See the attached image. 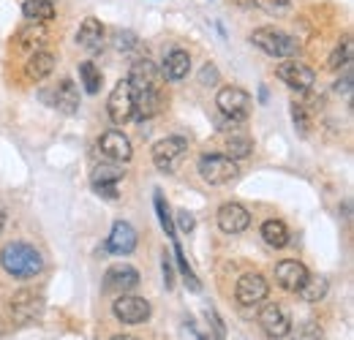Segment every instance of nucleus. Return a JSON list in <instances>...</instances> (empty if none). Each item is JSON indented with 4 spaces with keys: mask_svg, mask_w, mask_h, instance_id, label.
Returning a JSON list of instances; mask_svg holds the SVG:
<instances>
[{
    "mask_svg": "<svg viewBox=\"0 0 354 340\" xmlns=\"http://www.w3.org/2000/svg\"><path fill=\"white\" fill-rule=\"evenodd\" d=\"M0 267L14 278H36L44 270L41 254L28 243H8L0 251Z\"/></svg>",
    "mask_w": 354,
    "mask_h": 340,
    "instance_id": "obj_1",
    "label": "nucleus"
},
{
    "mask_svg": "<svg viewBox=\"0 0 354 340\" xmlns=\"http://www.w3.org/2000/svg\"><path fill=\"white\" fill-rule=\"evenodd\" d=\"M164 71L153 60H136L129 74V85L133 90V98L139 95H164Z\"/></svg>",
    "mask_w": 354,
    "mask_h": 340,
    "instance_id": "obj_2",
    "label": "nucleus"
},
{
    "mask_svg": "<svg viewBox=\"0 0 354 340\" xmlns=\"http://www.w3.org/2000/svg\"><path fill=\"white\" fill-rule=\"evenodd\" d=\"M251 41L257 44L265 55H270V57H295L297 49H300V44H297L295 36H289V33H283L278 28H259V30H254Z\"/></svg>",
    "mask_w": 354,
    "mask_h": 340,
    "instance_id": "obj_3",
    "label": "nucleus"
},
{
    "mask_svg": "<svg viewBox=\"0 0 354 340\" xmlns=\"http://www.w3.org/2000/svg\"><path fill=\"white\" fill-rule=\"evenodd\" d=\"M185 153H188V139L167 136V139L153 144V164L164 174H175L180 169V164H183V158H185Z\"/></svg>",
    "mask_w": 354,
    "mask_h": 340,
    "instance_id": "obj_4",
    "label": "nucleus"
},
{
    "mask_svg": "<svg viewBox=\"0 0 354 340\" xmlns=\"http://www.w3.org/2000/svg\"><path fill=\"white\" fill-rule=\"evenodd\" d=\"M216 106L223 117H229L232 123H243L248 115H251V95L243 90V87H221L218 95H216Z\"/></svg>",
    "mask_w": 354,
    "mask_h": 340,
    "instance_id": "obj_5",
    "label": "nucleus"
},
{
    "mask_svg": "<svg viewBox=\"0 0 354 340\" xmlns=\"http://www.w3.org/2000/svg\"><path fill=\"white\" fill-rule=\"evenodd\" d=\"M44 313V299L41 294H36L33 289H22L11 297V319L14 324L19 327H28V324H36Z\"/></svg>",
    "mask_w": 354,
    "mask_h": 340,
    "instance_id": "obj_6",
    "label": "nucleus"
},
{
    "mask_svg": "<svg viewBox=\"0 0 354 340\" xmlns=\"http://www.w3.org/2000/svg\"><path fill=\"white\" fill-rule=\"evenodd\" d=\"M199 174L205 182L210 185H226L232 182L240 171H237V164L229 158V155H202L199 158Z\"/></svg>",
    "mask_w": 354,
    "mask_h": 340,
    "instance_id": "obj_7",
    "label": "nucleus"
},
{
    "mask_svg": "<svg viewBox=\"0 0 354 340\" xmlns=\"http://www.w3.org/2000/svg\"><path fill=\"white\" fill-rule=\"evenodd\" d=\"M106 115L115 126H123L133 120V90L129 85V79H120L115 90L109 93V101H106Z\"/></svg>",
    "mask_w": 354,
    "mask_h": 340,
    "instance_id": "obj_8",
    "label": "nucleus"
},
{
    "mask_svg": "<svg viewBox=\"0 0 354 340\" xmlns=\"http://www.w3.org/2000/svg\"><path fill=\"white\" fill-rule=\"evenodd\" d=\"M123 177H126L123 167H118L115 161H106V164H98V167L93 169L90 185H93V191H95L98 196H104V199H118V196H120V193H118V185H120Z\"/></svg>",
    "mask_w": 354,
    "mask_h": 340,
    "instance_id": "obj_9",
    "label": "nucleus"
},
{
    "mask_svg": "<svg viewBox=\"0 0 354 340\" xmlns=\"http://www.w3.org/2000/svg\"><path fill=\"white\" fill-rule=\"evenodd\" d=\"M259 327L265 330L267 338L281 340L289 335V330H292V319H289V313H286L283 305L270 302V305H262V310H259Z\"/></svg>",
    "mask_w": 354,
    "mask_h": 340,
    "instance_id": "obj_10",
    "label": "nucleus"
},
{
    "mask_svg": "<svg viewBox=\"0 0 354 340\" xmlns=\"http://www.w3.org/2000/svg\"><path fill=\"white\" fill-rule=\"evenodd\" d=\"M136 286H139V272L131 264H112L104 275V292L106 294H118V297L131 294Z\"/></svg>",
    "mask_w": 354,
    "mask_h": 340,
    "instance_id": "obj_11",
    "label": "nucleus"
},
{
    "mask_svg": "<svg viewBox=\"0 0 354 340\" xmlns=\"http://www.w3.org/2000/svg\"><path fill=\"white\" fill-rule=\"evenodd\" d=\"M112 313L118 321L123 324H142L150 319V302L145 297H133V294H120L112 305Z\"/></svg>",
    "mask_w": 354,
    "mask_h": 340,
    "instance_id": "obj_12",
    "label": "nucleus"
},
{
    "mask_svg": "<svg viewBox=\"0 0 354 340\" xmlns=\"http://www.w3.org/2000/svg\"><path fill=\"white\" fill-rule=\"evenodd\" d=\"M267 294H270V283H267L265 275H259V272L243 275L237 281V286H234V297H237L240 305H259V302L267 299Z\"/></svg>",
    "mask_w": 354,
    "mask_h": 340,
    "instance_id": "obj_13",
    "label": "nucleus"
},
{
    "mask_svg": "<svg viewBox=\"0 0 354 340\" xmlns=\"http://www.w3.org/2000/svg\"><path fill=\"white\" fill-rule=\"evenodd\" d=\"M275 77H278L281 82H286L292 90H297V93H308L310 87H313V82H316V74L310 71L306 63H297V60L281 63V66L275 68Z\"/></svg>",
    "mask_w": 354,
    "mask_h": 340,
    "instance_id": "obj_14",
    "label": "nucleus"
},
{
    "mask_svg": "<svg viewBox=\"0 0 354 340\" xmlns=\"http://www.w3.org/2000/svg\"><path fill=\"white\" fill-rule=\"evenodd\" d=\"M98 150H101V155H104L106 161H115V164H126V161H131V155H133L129 136L120 133V131H106V133H101Z\"/></svg>",
    "mask_w": 354,
    "mask_h": 340,
    "instance_id": "obj_15",
    "label": "nucleus"
},
{
    "mask_svg": "<svg viewBox=\"0 0 354 340\" xmlns=\"http://www.w3.org/2000/svg\"><path fill=\"white\" fill-rule=\"evenodd\" d=\"M308 275L310 272L306 270V264L297 261V258H283V261H278V267H275V283H278L283 292H297V289L306 283Z\"/></svg>",
    "mask_w": 354,
    "mask_h": 340,
    "instance_id": "obj_16",
    "label": "nucleus"
},
{
    "mask_svg": "<svg viewBox=\"0 0 354 340\" xmlns=\"http://www.w3.org/2000/svg\"><path fill=\"white\" fill-rule=\"evenodd\" d=\"M216 218H218V229L226 232V234H240V232H245L251 226V213L237 202L221 205Z\"/></svg>",
    "mask_w": 354,
    "mask_h": 340,
    "instance_id": "obj_17",
    "label": "nucleus"
},
{
    "mask_svg": "<svg viewBox=\"0 0 354 340\" xmlns=\"http://www.w3.org/2000/svg\"><path fill=\"white\" fill-rule=\"evenodd\" d=\"M136 229L126 220H118L109 232V240H106V251L115 256H129L136 251Z\"/></svg>",
    "mask_w": 354,
    "mask_h": 340,
    "instance_id": "obj_18",
    "label": "nucleus"
},
{
    "mask_svg": "<svg viewBox=\"0 0 354 340\" xmlns=\"http://www.w3.org/2000/svg\"><path fill=\"white\" fill-rule=\"evenodd\" d=\"M77 44H80L85 52H90V55L101 52V44H104V25H101L95 17H88V19L80 25Z\"/></svg>",
    "mask_w": 354,
    "mask_h": 340,
    "instance_id": "obj_19",
    "label": "nucleus"
},
{
    "mask_svg": "<svg viewBox=\"0 0 354 340\" xmlns=\"http://www.w3.org/2000/svg\"><path fill=\"white\" fill-rule=\"evenodd\" d=\"M55 109L63 112V115H74L80 109V90L71 79H63L60 85L55 87Z\"/></svg>",
    "mask_w": 354,
    "mask_h": 340,
    "instance_id": "obj_20",
    "label": "nucleus"
},
{
    "mask_svg": "<svg viewBox=\"0 0 354 340\" xmlns=\"http://www.w3.org/2000/svg\"><path fill=\"white\" fill-rule=\"evenodd\" d=\"M164 77L167 79H185L188 77V71H191V55L185 52V49H172L169 55H167V60H164Z\"/></svg>",
    "mask_w": 354,
    "mask_h": 340,
    "instance_id": "obj_21",
    "label": "nucleus"
},
{
    "mask_svg": "<svg viewBox=\"0 0 354 340\" xmlns=\"http://www.w3.org/2000/svg\"><path fill=\"white\" fill-rule=\"evenodd\" d=\"M55 71V55L52 52H44V49H36L25 66V74L33 79V82H41L49 74Z\"/></svg>",
    "mask_w": 354,
    "mask_h": 340,
    "instance_id": "obj_22",
    "label": "nucleus"
},
{
    "mask_svg": "<svg viewBox=\"0 0 354 340\" xmlns=\"http://www.w3.org/2000/svg\"><path fill=\"white\" fill-rule=\"evenodd\" d=\"M46 41V25L44 22H25L19 30H17V44H19V49H39L41 44Z\"/></svg>",
    "mask_w": 354,
    "mask_h": 340,
    "instance_id": "obj_23",
    "label": "nucleus"
},
{
    "mask_svg": "<svg viewBox=\"0 0 354 340\" xmlns=\"http://www.w3.org/2000/svg\"><path fill=\"white\" fill-rule=\"evenodd\" d=\"M262 240L270 248H286L289 245V229L281 220H265L262 223Z\"/></svg>",
    "mask_w": 354,
    "mask_h": 340,
    "instance_id": "obj_24",
    "label": "nucleus"
},
{
    "mask_svg": "<svg viewBox=\"0 0 354 340\" xmlns=\"http://www.w3.org/2000/svg\"><path fill=\"white\" fill-rule=\"evenodd\" d=\"M22 14L30 19V22H52L55 19V3L49 0H25L22 6Z\"/></svg>",
    "mask_w": 354,
    "mask_h": 340,
    "instance_id": "obj_25",
    "label": "nucleus"
},
{
    "mask_svg": "<svg viewBox=\"0 0 354 340\" xmlns=\"http://www.w3.org/2000/svg\"><path fill=\"white\" fill-rule=\"evenodd\" d=\"M327 289H330V283H327V278H319V275H308L306 278V283L297 289V294L306 299V302H319V299L327 297Z\"/></svg>",
    "mask_w": 354,
    "mask_h": 340,
    "instance_id": "obj_26",
    "label": "nucleus"
},
{
    "mask_svg": "<svg viewBox=\"0 0 354 340\" xmlns=\"http://www.w3.org/2000/svg\"><path fill=\"white\" fill-rule=\"evenodd\" d=\"M251 153H254V142H251V136H245V133H234V136L226 139V155H229L232 161H237V158H248Z\"/></svg>",
    "mask_w": 354,
    "mask_h": 340,
    "instance_id": "obj_27",
    "label": "nucleus"
},
{
    "mask_svg": "<svg viewBox=\"0 0 354 340\" xmlns=\"http://www.w3.org/2000/svg\"><path fill=\"white\" fill-rule=\"evenodd\" d=\"M80 79H82V87L88 90L90 95H95L101 85H104V74L95 68V63H80Z\"/></svg>",
    "mask_w": 354,
    "mask_h": 340,
    "instance_id": "obj_28",
    "label": "nucleus"
},
{
    "mask_svg": "<svg viewBox=\"0 0 354 340\" xmlns=\"http://www.w3.org/2000/svg\"><path fill=\"white\" fill-rule=\"evenodd\" d=\"M349 60H352V41L344 39V44H338V46L333 49V55H330V60H327V68L338 71L341 66H349Z\"/></svg>",
    "mask_w": 354,
    "mask_h": 340,
    "instance_id": "obj_29",
    "label": "nucleus"
},
{
    "mask_svg": "<svg viewBox=\"0 0 354 340\" xmlns=\"http://www.w3.org/2000/svg\"><path fill=\"white\" fill-rule=\"evenodd\" d=\"M175 258H177V267H180V272H183V278H185V286L191 289V292H202V283H199V278L194 275V270L188 267V261H185V256L180 251V245L175 243Z\"/></svg>",
    "mask_w": 354,
    "mask_h": 340,
    "instance_id": "obj_30",
    "label": "nucleus"
},
{
    "mask_svg": "<svg viewBox=\"0 0 354 340\" xmlns=\"http://www.w3.org/2000/svg\"><path fill=\"white\" fill-rule=\"evenodd\" d=\"M156 213H158V220H161L164 232L169 234V240H175V218L169 215V207L164 205V196H161V191H156Z\"/></svg>",
    "mask_w": 354,
    "mask_h": 340,
    "instance_id": "obj_31",
    "label": "nucleus"
},
{
    "mask_svg": "<svg viewBox=\"0 0 354 340\" xmlns=\"http://www.w3.org/2000/svg\"><path fill=\"white\" fill-rule=\"evenodd\" d=\"M289 335L292 340H322V327L316 324V321H303V324H297L295 330H289Z\"/></svg>",
    "mask_w": 354,
    "mask_h": 340,
    "instance_id": "obj_32",
    "label": "nucleus"
},
{
    "mask_svg": "<svg viewBox=\"0 0 354 340\" xmlns=\"http://www.w3.org/2000/svg\"><path fill=\"white\" fill-rule=\"evenodd\" d=\"M254 6H259L267 14L281 17V14H286V11L292 8V0H254Z\"/></svg>",
    "mask_w": 354,
    "mask_h": 340,
    "instance_id": "obj_33",
    "label": "nucleus"
},
{
    "mask_svg": "<svg viewBox=\"0 0 354 340\" xmlns=\"http://www.w3.org/2000/svg\"><path fill=\"white\" fill-rule=\"evenodd\" d=\"M310 109L306 106V104H295L292 106V117H295V126L300 128L303 133H308L310 131V115H308Z\"/></svg>",
    "mask_w": 354,
    "mask_h": 340,
    "instance_id": "obj_34",
    "label": "nucleus"
},
{
    "mask_svg": "<svg viewBox=\"0 0 354 340\" xmlns=\"http://www.w3.org/2000/svg\"><path fill=\"white\" fill-rule=\"evenodd\" d=\"M205 316H207V321H210V327H213V335H216V340L226 338V327H223V321L218 319V313H216L213 308H207V310H205Z\"/></svg>",
    "mask_w": 354,
    "mask_h": 340,
    "instance_id": "obj_35",
    "label": "nucleus"
},
{
    "mask_svg": "<svg viewBox=\"0 0 354 340\" xmlns=\"http://www.w3.org/2000/svg\"><path fill=\"white\" fill-rule=\"evenodd\" d=\"M115 44H118V49H120V52H129V49L136 46V36L129 33V30H126V33H120V30H118V33H115Z\"/></svg>",
    "mask_w": 354,
    "mask_h": 340,
    "instance_id": "obj_36",
    "label": "nucleus"
},
{
    "mask_svg": "<svg viewBox=\"0 0 354 340\" xmlns=\"http://www.w3.org/2000/svg\"><path fill=\"white\" fill-rule=\"evenodd\" d=\"M199 82H202V85H216V82H218V71H216V66H213V63H207V66L202 68Z\"/></svg>",
    "mask_w": 354,
    "mask_h": 340,
    "instance_id": "obj_37",
    "label": "nucleus"
},
{
    "mask_svg": "<svg viewBox=\"0 0 354 340\" xmlns=\"http://www.w3.org/2000/svg\"><path fill=\"white\" fill-rule=\"evenodd\" d=\"M161 270H164V286L172 289L175 286V270H172V261L167 258V254H164V261H161Z\"/></svg>",
    "mask_w": 354,
    "mask_h": 340,
    "instance_id": "obj_38",
    "label": "nucleus"
},
{
    "mask_svg": "<svg viewBox=\"0 0 354 340\" xmlns=\"http://www.w3.org/2000/svg\"><path fill=\"white\" fill-rule=\"evenodd\" d=\"M177 226H180L183 232H194L196 220H194V215L188 213V210H180V213H177Z\"/></svg>",
    "mask_w": 354,
    "mask_h": 340,
    "instance_id": "obj_39",
    "label": "nucleus"
},
{
    "mask_svg": "<svg viewBox=\"0 0 354 340\" xmlns=\"http://www.w3.org/2000/svg\"><path fill=\"white\" fill-rule=\"evenodd\" d=\"M335 90L349 95V93H352V74H346V77H344V82H338V85H335Z\"/></svg>",
    "mask_w": 354,
    "mask_h": 340,
    "instance_id": "obj_40",
    "label": "nucleus"
},
{
    "mask_svg": "<svg viewBox=\"0 0 354 340\" xmlns=\"http://www.w3.org/2000/svg\"><path fill=\"white\" fill-rule=\"evenodd\" d=\"M234 6H243V8H248V6H254V0H232Z\"/></svg>",
    "mask_w": 354,
    "mask_h": 340,
    "instance_id": "obj_41",
    "label": "nucleus"
},
{
    "mask_svg": "<svg viewBox=\"0 0 354 340\" xmlns=\"http://www.w3.org/2000/svg\"><path fill=\"white\" fill-rule=\"evenodd\" d=\"M3 226H6V210L0 207V232H3Z\"/></svg>",
    "mask_w": 354,
    "mask_h": 340,
    "instance_id": "obj_42",
    "label": "nucleus"
},
{
    "mask_svg": "<svg viewBox=\"0 0 354 340\" xmlns=\"http://www.w3.org/2000/svg\"><path fill=\"white\" fill-rule=\"evenodd\" d=\"M112 340H139V338H133V335H115Z\"/></svg>",
    "mask_w": 354,
    "mask_h": 340,
    "instance_id": "obj_43",
    "label": "nucleus"
},
{
    "mask_svg": "<svg viewBox=\"0 0 354 340\" xmlns=\"http://www.w3.org/2000/svg\"><path fill=\"white\" fill-rule=\"evenodd\" d=\"M196 340H207V338H205V335H199V332H196Z\"/></svg>",
    "mask_w": 354,
    "mask_h": 340,
    "instance_id": "obj_44",
    "label": "nucleus"
},
{
    "mask_svg": "<svg viewBox=\"0 0 354 340\" xmlns=\"http://www.w3.org/2000/svg\"><path fill=\"white\" fill-rule=\"evenodd\" d=\"M49 3H55V0H49Z\"/></svg>",
    "mask_w": 354,
    "mask_h": 340,
    "instance_id": "obj_45",
    "label": "nucleus"
}]
</instances>
